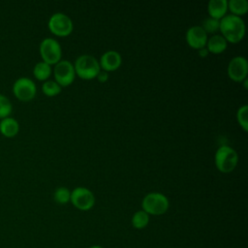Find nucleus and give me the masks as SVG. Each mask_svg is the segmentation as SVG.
<instances>
[{"label":"nucleus","instance_id":"obj_1","mask_svg":"<svg viewBox=\"0 0 248 248\" xmlns=\"http://www.w3.org/2000/svg\"><path fill=\"white\" fill-rule=\"evenodd\" d=\"M219 30L227 42L236 44L240 42L245 35V23L240 16L226 15L220 19Z\"/></svg>","mask_w":248,"mask_h":248},{"label":"nucleus","instance_id":"obj_2","mask_svg":"<svg viewBox=\"0 0 248 248\" xmlns=\"http://www.w3.org/2000/svg\"><path fill=\"white\" fill-rule=\"evenodd\" d=\"M75 73L82 79L95 78L101 71L99 61L90 54H82L76 59Z\"/></svg>","mask_w":248,"mask_h":248},{"label":"nucleus","instance_id":"obj_3","mask_svg":"<svg viewBox=\"0 0 248 248\" xmlns=\"http://www.w3.org/2000/svg\"><path fill=\"white\" fill-rule=\"evenodd\" d=\"M168 198L158 192L148 193L141 202V207L148 215H162L169 209Z\"/></svg>","mask_w":248,"mask_h":248},{"label":"nucleus","instance_id":"obj_4","mask_svg":"<svg viewBox=\"0 0 248 248\" xmlns=\"http://www.w3.org/2000/svg\"><path fill=\"white\" fill-rule=\"evenodd\" d=\"M214 160L216 168L221 172L229 173L235 169L238 161V156L235 150L229 145H222L217 149Z\"/></svg>","mask_w":248,"mask_h":248},{"label":"nucleus","instance_id":"obj_5","mask_svg":"<svg viewBox=\"0 0 248 248\" xmlns=\"http://www.w3.org/2000/svg\"><path fill=\"white\" fill-rule=\"evenodd\" d=\"M39 49L43 61L48 65L56 64L61 60L62 50L60 44L52 38H45L41 42Z\"/></svg>","mask_w":248,"mask_h":248},{"label":"nucleus","instance_id":"obj_6","mask_svg":"<svg viewBox=\"0 0 248 248\" xmlns=\"http://www.w3.org/2000/svg\"><path fill=\"white\" fill-rule=\"evenodd\" d=\"M48 29L50 32L59 37H65L73 31L72 19L63 13H55L48 19Z\"/></svg>","mask_w":248,"mask_h":248},{"label":"nucleus","instance_id":"obj_7","mask_svg":"<svg viewBox=\"0 0 248 248\" xmlns=\"http://www.w3.org/2000/svg\"><path fill=\"white\" fill-rule=\"evenodd\" d=\"M13 92L19 101L28 102L35 97L37 88L35 82L31 78L21 77L14 82Z\"/></svg>","mask_w":248,"mask_h":248},{"label":"nucleus","instance_id":"obj_8","mask_svg":"<svg viewBox=\"0 0 248 248\" xmlns=\"http://www.w3.org/2000/svg\"><path fill=\"white\" fill-rule=\"evenodd\" d=\"M70 201L76 208L86 211L93 207L95 197L89 189L85 187H77L71 192Z\"/></svg>","mask_w":248,"mask_h":248},{"label":"nucleus","instance_id":"obj_9","mask_svg":"<svg viewBox=\"0 0 248 248\" xmlns=\"http://www.w3.org/2000/svg\"><path fill=\"white\" fill-rule=\"evenodd\" d=\"M76 77L74 65L68 60H60L54 67L55 81L61 86L66 87L70 85Z\"/></svg>","mask_w":248,"mask_h":248},{"label":"nucleus","instance_id":"obj_10","mask_svg":"<svg viewBox=\"0 0 248 248\" xmlns=\"http://www.w3.org/2000/svg\"><path fill=\"white\" fill-rule=\"evenodd\" d=\"M248 63L243 56L233 57L228 65V75L231 79L236 82H242L247 78Z\"/></svg>","mask_w":248,"mask_h":248},{"label":"nucleus","instance_id":"obj_11","mask_svg":"<svg viewBox=\"0 0 248 248\" xmlns=\"http://www.w3.org/2000/svg\"><path fill=\"white\" fill-rule=\"evenodd\" d=\"M207 39V34L202 26L195 25L186 31V42L192 48L201 49L205 47Z\"/></svg>","mask_w":248,"mask_h":248},{"label":"nucleus","instance_id":"obj_12","mask_svg":"<svg viewBox=\"0 0 248 248\" xmlns=\"http://www.w3.org/2000/svg\"><path fill=\"white\" fill-rule=\"evenodd\" d=\"M122 62V58L119 52L115 50H108L102 54L99 64L105 72H112L117 70Z\"/></svg>","mask_w":248,"mask_h":248},{"label":"nucleus","instance_id":"obj_13","mask_svg":"<svg viewBox=\"0 0 248 248\" xmlns=\"http://www.w3.org/2000/svg\"><path fill=\"white\" fill-rule=\"evenodd\" d=\"M207 11L210 17L220 20L223 18L228 11L227 0H211L208 2Z\"/></svg>","mask_w":248,"mask_h":248},{"label":"nucleus","instance_id":"obj_14","mask_svg":"<svg viewBox=\"0 0 248 248\" xmlns=\"http://www.w3.org/2000/svg\"><path fill=\"white\" fill-rule=\"evenodd\" d=\"M19 131V124L16 119L14 117L8 116L0 121V133L7 137V138H12L15 137Z\"/></svg>","mask_w":248,"mask_h":248},{"label":"nucleus","instance_id":"obj_15","mask_svg":"<svg viewBox=\"0 0 248 248\" xmlns=\"http://www.w3.org/2000/svg\"><path fill=\"white\" fill-rule=\"evenodd\" d=\"M208 52L218 54L223 52L227 48V41L224 39L222 35H213L209 39H207L206 46Z\"/></svg>","mask_w":248,"mask_h":248},{"label":"nucleus","instance_id":"obj_16","mask_svg":"<svg viewBox=\"0 0 248 248\" xmlns=\"http://www.w3.org/2000/svg\"><path fill=\"white\" fill-rule=\"evenodd\" d=\"M34 77L39 80H47V78L51 75V67L47 63L41 61L38 62L33 69Z\"/></svg>","mask_w":248,"mask_h":248},{"label":"nucleus","instance_id":"obj_17","mask_svg":"<svg viewBox=\"0 0 248 248\" xmlns=\"http://www.w3.org/2000/svg\"><path fill=\"white\" fill-rule=\"evenodd\" d=\"M228 9L234 16L245 15L248 11V2L246 0H230L228 2Z\"/></svg>","mask_w":248,"mask_h":248},{"label":"nucleus","instance_id":"obj_18","mask_svg":"<svg viewBox=\"0 0 248 248\" xmlns=\"http://www.w3.org/2000/svg\"><path fill=\"white\" fill-rule=\"evenodd\" d=\"M149 223V215L142 209L138 210L134 213L132 217V225L137 230L144 229Z\"/></svg>","mask_w":248,"mask_h":248},{"label":"nucleus","instance_id":"obj_19","mask_svg":"<svg viewBox=\"0 0 248 248\" xmlns=\"http://www.w3.org/2000/svg\"><path fill=\"white\" fill-rule=\"evenodd\" d=\"M42 91L48 97H53L61 92V86L55 80H46L42 85Z\"/></svg>","mask_w":248,"mask_h":248},{"label":"nucleus","instance_id":"obj_20","mask_svg":"<svg viewBox=\"0 0 248 248\" xmlns=\"http://www.w3.org/2000/svg\"><path fill=\"white\" fill-rule=\"evenodd\" d=\"M53 198L54 201L57 203L60 204H65L67 202H70V198H71V192L68 188L66 187H59L55 190L54 194H53Z\"/></svg>","mask_w":248,"mask_h":248},{"label":"nucleus","instance_id":"obj_21","mask_svg":"<svg viewBox=\"0 0 248 248\" xmlns=\"http://www.w3.org/2000/svg\"><path fill=\"white\" fill-rule=\"evenodd\" d=\"M13 110V105L10 99L0 93V118L3 119L5 117L10 116Z\"/></svg>","mask_w":248,"mask_h":248},{"label":"nucleus","instance_id":"obj_22","mask_svg":"<svg viewBox=\"0 0 248 248\" xmlns=\"http://www.w3.org/2000/svg\"><path fill=\"white\" fill-rule=\"evenodd\" d=\"M247 113H248V106L244 105L241 106L236 112V119L238 124L242 127V129L246 132L248 130V120H247Z\"/></svg>","mask_w":248,"mask_h":248},{"label":"nucleus","instance_id":"obj_23","mask_svg":"<svg viewBox=\"0 0 248 248\" xmlns=\"http://www.w3.org/2000/svg\"><path fill=\"white\" fill-rule=\"evenodd\" d=\"M219 25H220V20L209 16L203 20L202 28L205 31L206 34L207 33L212 34V33H215L219 29Z\"/></svg>","mask_w":248,"mask_h":248},{"label":"nucleus","instance_id":"obj_24","mask_svg":"<svg viewBox=\"0 0 248 248\" xmlns=\"http://www.w3.org/2000/svg\"><path fill=\"white\" fill-rule=\"evenodd\" d=\"M96 78L100 82H106L108 79V72L100 71V73L98 74V76Z\"/></svg>","mask_w":248,"mask_h":248},{"label":"nucleus","instance_id":"obj_25","mask_svg":"<svg viewBox=\"0 0 248 248\" xmlns=\"http://www.w3.org/2000/svg\"><path fill=\"white\" fill-rule=\"evenodd\" d=\"M207 54H208V50L206 47H202V48L199 49V55L201 57H206Z\"/></svg>","mask_w":248,"mask_h":248},{"label":"nucleus","instance_id":"obj_26","mask_svg":"<svg viewBox=\"0 0 248 248\" xmlns=\"http://www.w3.org/2000/svg\"><path fill=\"white\" fill-rule=\"evenodd\" d=\"M244 83H243V86H244V88L245 89H247L248 88V86H247V84H248V80H247V78H245L244 80H242Z\"/></svg>","mask_w":248,"mask_h":248},{"label":"nucleus","instance_id":"obj_27","mask_svg":"<svg viewBox=\"0 0 248 248\" xmlns=\"http://www.w3.org/2000/svg\"><path fill=\"white\" fill-rule=\"evenodd\" d=\"M89 248H103V247L99 246V245H93V246H90Z\"/></svg>","mask_w":248,"mask_h":248}]
</instances>
